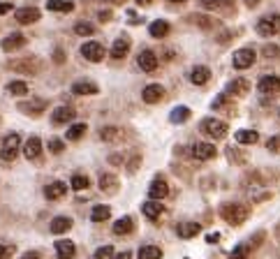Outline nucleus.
<instances>
[{
	"mask_svg": "<svg viewBox=\"0 0 280 259\" xmlns=\"http://www.w3.org/2000/svg\"><path fill=\"white\" fill-rule=\"evenodd\" d=\"M206 241H209V243H218V241H220V234H209Z\"/></svg>",
	"mask_w": 280,
	"mask_h": 259,
	"instance_id": "052dcab7",
	"label": "nucleus"
},
{
	"mask_svg": "<svg viewBox=\"0 0 280 259\" xmlns=\"http://www.w3.org/2000/svg\"><path fill=\"white\" fill-rule=\"evenodd\" d=\"M199 231H201V224H197V222H181L179 227H176V234H179L181 239H195Z\"/></svg>",
	"mask_w": 280,
	"mask_h": 259,
	"instance_id": "5701e85b",
	"label": "nucleus"
},
{
	"mask_svg": "<svg viewBox=\"0 0 280 259\" xmlns=\"http://www.w3.org/2000/svg\"><path fill=\"white\" fill-rule=\"evenodd\" d=\"M12 3H0V14H7V12H12Z\"/></svg>",
	"mask_w": 280,
	"mask_h": 259,
	"instance_id": "5fc2aeb1",
	"label": "nucleus"
},
{
	"mask_svg": "<svg viewBox=\"0 0 280 259\" xmlns=\"http://www.w3.org/2000/svg\"><path fill=\"white\" fill-rule=\"evenodd\" d=\"M100 190L107 194H114L118 190V178L114 174H100Z\"/></svg>",
	"mask_w": 280,
	"mask_h": 259,
	"instance_id": "bb28decb",
	"label": "nucleus"
},
{
	"mask_svg": "<svg viewBox=\"0 0 280 259\" xmlns=\"http://www.w3.org/2000/svg\"><path fill=\"white\" fill-rule=\"evenodd\" d=\"M97 19H100L102 23H105V21H109V19H111V12H109V10H100V14H97Z\"/></svg>",
	"mask_w": 280,
	"mask_h": 259,
	"instance_id": "864d4df0",
	"label": "nucleus"
},
{
	"mask_svg": "<svg viewBox=\"0 0 280 259\" xmlns=\"http://www.w3.org/2000/svg\"><path fill=\"white\" fill-rule=\"evenodd\" d=\"M114 259H132V252H120V254H114Z\"/></svg>",
	"mask_w": 280,
	"mask_h": 259,
	"instance_id": "bf43d9fd",
	"label": "nucleus"
},
{
	"mask_svg": "<svg viewBox=\"0 0 280 259\" xmlns=\"http://www.w3.org/2000/svg\"><path fill=\"white\" fill-rule=\"evenodd\" d=\"M199 127H201L204 135L211 137V139H222V137L230 132V127H227L225 120H218V118H204Z\"/></svg>",
	"mask_w": 280,
	"mask_h": 259,
	"instance_id": "7ed1b4c3",
	"label": "nucleus"
},
{
	"mask_svg": "<svg viewBox=\"0 0 280 259\" xmlns=\"http://www.w3.org/2000/svg\"><path fill=\"white\" fill-rule=\"evenodd\" d=\"M167 3H183V0H167Z\"/></svg>",
	"mask_w": 280,
	"mask_h": 259,
	"instance_id": "0e129e2a",
	"label": "nucleus"
},
{
	"mask_svg": "<svg viewBox=\"0 0 280 259\" xmlns=\"http://www.w3.org/2000/svg\"><path fill=\"white\" fill-rule=\"evenodd\" d=\"M209 79H211V70L209 67H204V65H195V67L190 70V81L195 86H204Z\"/></svg>",
	"mask_w": 280,
	"mask_h": 259,
	"instance_id": "4be33fe9",
	"label": "nucleus"
},
{
	"mask_svg": "<svg viewBox=\"0 0 280 259\" xmlns=\"http://www.w3.org/2000/svg\"><path fill=\"white\" fill-rule=\"evenodd\" d=\"M162 211L165 209H162L160 201H146V204L141 206V213H144L148 220H158L162 215Z\"/></svg>",
	"mask_w": 280,
	"mask_h": 259,
	"instance_id": "cd10ccee",
	"label": "nucleus"
},
{
	"mask_svg": "<svg viewBox=\"0 0 280 259\" xmlns=\"http://www.w3.org/2000/svg\"><path fill=\"white\" fill-rule=\"evenodd\" d=\"M141 100L146 105H158V102L165 100V88L160 84H148L144 90H141Z\"/></svg>",
	"mask_w": 280,
	"mask_h": 259,
	"instance_id": "6e6552de",
	"label": "nucleus"
},
{
	"mask_svg": "<svg viewBox=\"0 0 280 259\" xmlns=\"http://www.w3.org/2000/svg\"><path fill=\"white\" fill-rule=\"evenodd\" d=\"M234 35H236L234 30H227V33H222V35L218 37V42H220V44H227V42H230V40H232V37H234Z\"/></svg>",
	"mask_w": 280,
	"mask_h": 259,
	"instance_id": "603ef678",
	"label": "nucleus"
},
{
	"mask_svg": "<svg viewBox=\"0 0 280 259\" xmlns=\"http://www.w3.org/2000/svg\"><path fill=\"white\" fill-rule=\"evenodd\" d=\"M46 148H49L54 155H58V153H63V150H65V141H63V139H58V137H54V139H49Z\"/></svg>",
	"mask_w": 280,
	"mask_h": 259,
	"instance_id": "c03bdc74",
	"label": "nucleus"
},
{
	"mask_svg": "<svg viewBox=\"0 0 280 259\" xmlns=\"http://www.w3.org/2000/svg\"><path fill=\"white\" fill-rule=\"evenodd\" d=\"M260 3H262V0H245V5L250 7V10H252V7H257V5H260Z\"/></svg>",
	"mask_w": 280,
	"mask_h": 259,
	"instance_id": "680f3d73",
	"label": "nucleus"
},
{
	"mask_svg": "<svg viewBox=\"0 0 280 259\" xmlns=\"http://www.w3.org/2000/svg\"><path fill=\"white\" fill-rule=\"evenodd\" d=\"M137 63H139V67L144 72H153L155 67H158V54L150 49H144L139 56H137Z\"/></svg>",
	"mask_w": 280,
	"mask_h": 259,
	"instance_id": "ddd939ff",
	"label": "nucleus"
},
{
	"mask_svg": "<svg viewBox=\"0 0 280 259\" xmlns=\"http://www.w3.org/2000/svg\"><path fill=\"white\" fill-rule=\"evenodd\" d=\"M65 192H67V185L63 183V180H54V183H49L44 188V197H46V199H51V201L63 199V197H65Z\"/></svg>",
	"mask_w": 280,
	"mask_h": 259,
	"instance_id": "a211bd4d",
	"label": "nucleus"
},
{
	"mask_svg": "<svg viewBox=\"0 0 280 259\" xmlns=\"http://www.w3.org/2000/svg\"><path fill=\"white\" fill-rule=\"evenodd\" d=\"M40 16H42V12L37 7H21V10H16L14 19L21 25H30V23H35V21H40Z\"/></svg>",
	"mask_w": 280,
	"mask_h": 259,
	"instance_id": "f8f14e48",
	"label": "nucleus"
},
{
	"mask_svg": "<svg viewBox=\"0 0 280 259\" xmlns=\"http://www.w3.org/2000/svg\"><path fill=\"white\" fill-rule=\"evenodd\" d=\"M46 10H51V12H72L74 10V3H70V0H46Z\"/></svg>",
	"mask_w": 280,
	"mask_h": 259,
	"instance_id": "7c9ffc66",
	"label": "nucleus"
},
{
	"mask_svg": "<svg viewBox=\"0 0 280 259\" xmlns=\"http://www.w3.org/2000/svg\"><path fill=\"white\" fill-rule=\"evenodd\" d=\"M74 33H77V35H81V37H90L93 33H95V25L86 23V21H79V23L74 25Z\"/></svg>",
	"mask_w": 280,
	"mask_h": 259,
	"instance_id": "79ce46f5",
	"label": "nucleus"
},
{
	"mask_svg": "<svg viewBox=\"0 0 280 259\" xmlns=\"http://www.w3.org/2000/svg\"><path fill=\"white\" fill-rule=\"evenodd\" d=\"M190 21H192L195 25H199V28H204V30H211V28L215 25V19H213V16H204V14H192Z\"/></svg>",
	"mask_w": 280,
	"mask_h": 259,
	"instance_id": "c9c22d12",
	"label": "nucleus"
},
{
	"mask_svg": "<svg viewBox=\"0 0 280 259\" xmlns=\"http://www.w3.org/2000/svg\"><path fill=\"white\" fill-rule=\"evenodd\" d=\"M278 116H280V111H278Z\"/></svg>",
	"mask_w": 280,
	"mask_h": 259,
	"instance_id": "338daca9",
	"label": "nucleus"
},
{
	"mask_svg": "<svg viewBox=\"0 0 280 259\" xmlns=\"http://www.w3.org/2000/svg\"><path fill=\"white\" fill-rule=\"evenodd\" d=\"M21 259H42V254L40 252H26V254H21Z\"/></svg>",
	"mask_w": 280,
	"mask_h": 259,
	"instance_id": "4d7b16f0",
	"label": "nucleus"
},
{
	"mask_svg": "<svg viewBox=\"0 0 280 259\" xmlns=\"http://www.w3.org/2000/svg\"><path fill=\"white\" fill-rule=\"evenodd\" d=\"M167 194H169V185H167V180L162 178V176H155L153 183H150V188H148L150 201H160V199H165Z\"/></svg>",
	"mask_w": 280,
	"mask_h": 259,
	"instance_id": "1a4fd4ad",
	"label": "nucleus"
},
{
	"mask_svg": "<svg viewBox=\"0 0 280 259\" xmlns=\"http://www.w3.org/2000/svg\"><path fill=\"white\" fill-rule=\"evenodd\" d=\"M111 165H123V155H109Z\"/></svg>",
	"mask_w": 280,
	"mask_h": 259,
	"instance_id": "6e6d98bb",
	"label": "nucleus"
},
{
	"mask_svg": "<svg viewBox=\"0 0 280 259\" xmlns=\"http://www.w3.org/2000/svg\"><path fill=\"white\" fill-rule=\"evenodd\" d=\"M111 218V209L109 206H95V209L90 211V220L93 222H105V220H109Z\"/></svg>",
	"mask_w": 280,
	"mask_h": 259,
	"instance_id": "473e14b6",
	"label": "nucleus"
},
{
	"mask_svg": "<svg viewBox=\"0 0 280 259\" xmlns=\"http://www.w3.org/2000/svg\"><path fill=\"white\" fill-rule=\"evenodd\" d=\"M153 0H137V5H141V7H148Z\"/></svg>",
	"mask_w": 280,
	"mask_h": 259,
	"instance_id": "e2e57ef3",
	"label": "nucleus"
},
{
	"mask_svg": "<svg viewBox=\"0 0 280 259\" xmlns=\"http://www.w3.org/2000/svg\"><path fill=\"white\" fill-rule=\"evenodd\" d=\"M220 215L222 220H225L227 224H232V227H239V224H243L245 220H248V215H250V209L245 204H222L220 206Z\"/></svg>",
	"mask_w": 280,
	"mask_h": 259,
	"instance_id": "f257e3e1",
	"label": "nucleus"
},
{
	"mask_svg": "<svg viewBox=\"0 0 280 259\" xmlns=\"http://www.w3.org/2000/svg\"><path fill=\"white\" fill-rule=\"evenodd\" d=\"M128 51H130V37H128V35L116 37L114 44H111V58H116V60L125 58Z\"/></svg>",
	"mask_w": 280,
	"mask_h": 259,
	"instance_id": "4468645a",
	"label": "nucleus"
},
{
	"mask_svg": "<svg viewBox=\"0 0 280 259\" xmlns=\"http://www.w3.org/2000/svg\"><path fill=\"white\" fill-rule=\"evenodd\" d=\"M10 252H12L10 248H5V245H0V259H7V257H10Z\"/></svg>",
	"mask_w": 280,
	"mask_h": 259,
	"instance_id": "13d9d810",
	"label": "nucleus"
},
{
	"mask_svg": "<svg viewBox=\"0 0 280 259\" xmlns=\"http://www.w3.org/2000/svg\"><path fill=\"white\" fill-rule=\"evenodd\" d=\"M139 165H141V155H135V158H132V162L128 165V171H130V174H135Z\"/></svg>",
	"mask_w": 280,
	"mask_h": 259,
	"instance_id": "3c124183",
	"label": "nucleus"
},
{
	"mask_svg": "<svg viewBox=\"0 0 280 259\" xmlns=\"http://www.w3.org/2000/svg\"><path fill=\"white\" fill-rule=\"evenodd\" d=\"M26 42H28V37L21 35V33H12V35H7L5 40L0 42V46H3V51H16L21 49V46H26Z\"/></svg>",
	"mask_w": 280,
	"mask_h": 259,
	"instance_id": "f3484780",
	"label": "nucleus"
},
{
	"mask_svg": "<svg viewBox=\"0 0 280 259\" xmlns=\"http://www.w3.org/2000/svg\"><path fill=\"white\" fill-rule=\"evenodd\" d=\"M211 107H213L215 111L227 109V107H230V95H225V93H222V95H218V97H215V100H213V105H211Z\"/></svg>",
	"mask_w": 280,
	"mask_h": 259,
	"instance_id": "a18cd8bd",
	"label": "nucleus"
},
{
	"mask_svg": "<svg viewBox=\"0 0 280 259\" xmlns=\"http://www.w3.org/2000/svg\"><path fill=\"white\" fill-rule=\"evenodd\" d=\"M227 93L230 95H248L250 93V81L245 79V76H236V79H232L230 84H227Z\"/></svg>",
	"mask_w": 280,
	"mask_h": 259,
	"instance_id": "2eb2a0df",
	"label": "nucleus"
},
{
	"mask_svg": "<svg viewBox=\"0 0 280 259\" xmlns=\"http://www.w3.org/2000/svg\"><path fill=\"white\" fill-rule=\"evenodd\" d=\"M56 252H58V259H72L77 252L74 243L72 241H56Z\"/></svg>",
	"mask_w": 280,
	"mask_h": 259,
	"instance_id": "a878e982",
	"label": "nucleus"
},
{
	"mask_svg": "<svg viewBox=\"0 0 280 259\" xmlns=\"http://www.w3.org/2000/svg\"><path fill=\"white\" fill-rule=\"evenodd\" d=\"M105 54H107L105 44H102V42H95V40L86 42V44L81 46V56H84L86 60H90V63H100V60L105 58Z\"/></svg>",
	"mask_w": 280,
	"mask_h": 259,
	"instance_id": "0eeeda50",
	"label": "nucleus"
},
{
	"mask_svg": "<svg viewBox=\"0 0 280 259\" xmlns=\"http://www.w3.org/2000/svg\"><path fill=\"white\" fill-rule=\"evenodd\" d=\"M19 109L23 111V114H30V116H40L42 111L46 109V100H42V97H35V100H28V102H21Z\"/></svg>",
	"mask_w": 280,
	"mask_h": 259,
	"instance_id": "6ab92c4d",
	"label": "nucleus"
},
{
	"mask_svg": "<svg viewBox=\"0 0 280 259\" xmlns=\"http://www.w3.org/2000/svg\"><path fill=\"white\" fill-rule=\"evenodd\" d=\"M65 60H67L65 49H60V46H58V49L54 51V63H56V65H60V63H65Z\"/></svg>",
	"mask_w": 280,
	"mask_h": 259,
	"instance_id": "8fccbe9b",
	"label": "nucleus"
},
{
	"mask_svg": "<svg viewBox=\"0 0 280 259\" xmlns=\"http://www.w3.org/2000/svg\"><path fill=\"white\" fill-rule=\"evenodd\" d=\"M234 137H236V141H239V144H243V146H252V144H257V141H260V135H257L255 130H239Z\"/></svg>",
	"mask_w": 280,
	"mask_h": 259,
	"instance_id": "c85d7f7f",
	"label": "nucleus"
},
{
	"mask_svg": "<svg viewBox=\"0 0 280 259\" xmlns=\"http://www.w3.org/2000/svg\"><path fill=\"white\" fill-rule=\"evenodd\" d=\"M162 257V250L158 245H144L139 248V259H160Z\"/></svg>",
	"mask_w": 280,
	"mask_h": 259,
	"instance_id": "f704fd0d",
	"label": "nucleus"
},
{
	"mask_svg": "<svg viewBox=\"0 0 280 259\" xmlns=\"http://www.w3.org/2000/svg\"><path fill=\"white\" fill-rule=\"evenodd\" d=\"M188 118H190V109H188V107H176V109L171 111V116H169V120L171 123H176V125L185 123Z\"/></svg>",
	"mask_w": 280,
	"mask_h": 259,
	"instance_id": "72a5a7b5",
	"label": "nucleus"
},
{
	"mask_svg": "<svg viewBox=\"0 0 280 259\" xmlns=\"http://www.w3.org/2000/svg\"><path fill=\"white\" fill-rule=\"evenodd\" d=\"M114 248L111 245H102V248L95 250V259H114Z\"/></svg>",
	"mask_w": 280,
	"mask_h": 259,
	"instance_id": "49530a36",
	"label": "nucleus"
},
{
	"mask_svg": "<svg viewBox=\"0 0 280 259\" xmlns=\"http://www.w3.org/2000/svg\"><path fill=\"white\" fill-rule=\"evenodd\" d=\"M70 185H72V190L81 192V190H86L90 185V180H88V176H84V174H74L72 176V180H70Z\"/></svg>",
	"mask_w": 280,
	"mask_h": 259,
	"instance_id": "ea45409f",
	"label": "nucleus"
},
{
	"mask_svg": "<svg viewBox=\"0 0 280 259\" xmlns=\"http://www.w3.org/2000/svg\"><path fill=\"white\" fill-rule=\"evenodd\" d=\"M169 30H171V25H169V21H165V19H158V21H153V23L148 25V33L153 37H158V40H162V37L169 35Z\"/></svg>",
	"mask_w": 280,
	"mask_h": 259,
	"instance_id": "b1692460",
	"label": "nucleus"
},
{
	"mask_svg": "<svg viewBox=\"0 0 280 259\" xmlns=\"http://www.w3.org/2000/svg\"><path fill=\"white\" fill-rule=\"evenodd\" d=\"M262 56H264V58H271V60H278L280 58V46L264 44V46H262Z\"/></svg>",
	"mask_w": 280,
	"mask_h": 259,
	"instance_id": "37998d69",
	"label": "nucleus"
},
{
	"mask_svg": "<svg viewBox=\"0 0 280 259\" xmlns=\"http://www.w3.org/2000/svg\"><path fill=\"white\" fill-rule=\"evenodd\" d=\"M74 116H77V111L72 109V107L63 105V107H56L51 120H54V125H65V123H70V120H74Z\"/></svg>",
	"mask_w": 280,
	"mask_h": 259,
	"instance_id": "dca6fc26",
	"label": "nucleus"
},
{
	"mask_svg": "<svg viewBox=\"0 0 280 259\" xmlns=\"http://www.w3.org/2000/svg\"><path fill=\"white\" fill-rule=\"evenodd\" d=\"M7 93L10 95H28V84H26V81H10V84H7Z\"/></svg>",
	"mask_w": 280,
	"mask_h": 259,
	"instance_id": "58836bf2",
	"label": "nucleus"
},
{
	"mask_svg": "<svg viewBox=\"0 0 280 259\" xmlns=\"http://www.w3.org/2000/svg\"><path fill=\"white\" fill-rule=\"evenodd\" d=\"M225 3H232V0H201V7L204 10H220Z\"/></svg>",
	"mask_w": 280,
	"mask_h": 259,
	"instance_id": "de8ad7c7",
	"label": "nucleus"
},
{
	"mask_svg": "<svg viewBox=\"0 0 280 259\" xmlns=\"http://www.w3.org/2000/svg\"><path fill=\"white\" fill-rule=\"evenodd\" d=\"M72 93L74 95H97V86L93 81H77L72 86Z\"/></svg>",
	"mask_w": 280,
	"mask_h": 259,
	"instance_id": "c756f323",
	"label": "nucleus"
},
{
	"mask_svg": "<svg viewBox=\"0 0 280 259\" xmlns=\"http://www.w3.org/2000/svg\"><path fill=\"white\" fill-rule=\"evenodd\" d=\"M215 146L213 144H206V141H197L195 146H192V158L199 160V162H206V160H213L215 158Z\"/></svg>",
	"mask_w": 280,
	"mask_h": 259,
	"instance_id": "9d476101",
	"label": "nucleus"
},
{
	"mask_svg": "<svg viewBox=\"0 0 280 259\" xmlns=\"http://www.w3.org/2000/svg\"><path fill=\"white\" fill-rule=\"evenodd\" d=\"M266 150H271V153H278V150H280V135L271 137V139L266 141Z\"/></svg>",
	"mask_w": 280,
	"mask_h": 259,
	"instance_id": "09e8293b",
	"label": "nucleus"
},
{
	"mask_svg": "<svg viewBox=\"0 0 280 259\" xmlns=\"http://www.w3.org/2000/svg\"><path fill=\"white\" fill-rule=\"evenodd\" d=\"M23 155L28 160H37L42 155V141H40V137H30L28 141L23 144Z\"/></svg>",
	"mask_w": 280,
	"mask_h": 259,
	"instance_id": "aec40b11",
	"label": "nucleus"
},
{
	"mask_svg": "<svg viewBox=\"0 0 280 259\" xmlns=\"http://www.w3.org/2000/svg\"><path fill=\"white\" fill-rule=\"evenodd\" d=\"M7 67L14 72H21V74H37L42 70L40 60L35 56H30V58H21V60H14V63H7Z\"/></svg>",
	"mask_w": 280,
	"mask_h": 259,
	"instance_id": "423d86ee",
	"label": "nucleus"
},
{
	"mask_svg": "<svg viewBox=\"0 0 280 259\" xmlns=\"http://www.w3.org/2000/svg\"><path fill=\"white\" fill-rule=\"evenodd\" d=\"M51 234H65V231L72 229V218H65V215H58V218L51 220L49 224Z\"/></svg>",
	"mask_w": 280,
	"mask_h": 259,
	"instance_id": "412c9836",
	"label": "nucleus"
},
{
	"mask_svg": "<svg viewBox=\"0 0 280 259\" xmlns=\"http://www.w3.org/2000/svg\"><path fill=\"white\" fill-rule=\"evenodd\" d=\"M257 88H260L262 95H275V93H280V76L264 74L260 79V84H257Z\"/></svg>",
	"mask_w": 280,
	"mask_h": 259,
	"instance_id": "9b49d317",
	"label": "nucleus"
},
{
	"mask_svg": "<svg viewBox=\"0 0 280 259\" xmlns=\"http://www.w3.org/2000/svg\"><path fill=\"white\" fill-rule=\"evenodd\" d=\"M255 49H250V46H243V49L234 51V56H232V65H234L236 70H248V67H252L255 65Z\"/></svg>",
	"mask_w": 280,
	"mask_h": 259,
	"instance_id": "39448f33",
	"label": "nucleus"
},
{
	"mask_svg": "<svg viewBox=\"0 0 280 259\" xmlns=\"http://www.w3.org/2000/svg\"><path fill=\"white\" fill-rule=\"evenodd\" d=\"M257 33L262 37H273L280 33V14H266L257 21Z\"/></svg>",
	"mask_w": 280,
	"mask_h": 259,
	"instance_id": "20e7f679",
	"label": "nucleus"
},
{
	"mask_svg": "<svg viewBox=\"0 0 280 259\" xmlns=\"http://www.w3.org/2000/svg\"><path fill=\"white\" fill-rule=\"evenodd\" d=\"M84 135H86V125H84V123H74V125H72V127L65 132V137H67V139H70V141L81 139V137H84Z\"/></svg>",
	"mask_w": 280,
	"mask_h": 259,
	"instance_id": "4c0bfd02",
	"label": "nucleus"
},
{
	"mask_svg": "<svg viewBox=\"0 0 280 259\" xmlns=\"http://www.w3.org/2000/svg\"><path fill=\"white\" fill-rule=\"evenodd\" d=\"M19 148H21V137L16 132L7 135L3 139V148H0V160L3 162H14V158L19 155Z\"/></svg>",
	"mask_w": 280,
	"mask_h": 259,
	"instance_id": "f03ea898",
	"label": "nucleus"
},
{
	"mask_svg": "<svg viewBox=\"0 0 280 259\" xmlns=\"http://www.w3.org/2000/svg\"><path fill=\"white\" fill-rule=\"evenodd\" d=\"M100 139L107 141V144H114V141L120 139V130L114 127V125H107V127L100 130Z\"/></svg>",
	"mask_w": 280,
	"mask_h": 259,
	"instance_id": "2f4dec72",
	"label": "nucleus"
},
{
	"mask_svg": "<svg viewBox=\"0 0 280 259\" xmlns=\"http://www.w3.org/2000/svg\"><path fill=\"white\" fill-rule=\"evenodd\" d=\"M105 3H118V0H105Z\"/></svg>",
	"mask_w": 280,
	"mask_h": 259,
	"instance_id": "69168bd1",
	"label": "nucleus"
},
{
	"mask_svg": "<svg viewBox=\"0 0 280 259\" xmlns=\"http://www.w3.org/2000/svg\"><path fill=\"white\" fill-rule=\"evenodd\" d=\"M250 252H252L250 245H248V243H241V245H236V248L230 252V259H245Z\"/></svg>",
	"mask_w": 280,
	"mask_h": 259,
	"instance_id": "a19ab883",
	"label": "nucleus"
},
{
	"mask_svg": "<svg viewBox=\"0 0 280 259\" xmlns=\"http://www.w3.org/2000/svg\"><path fill=\"white\" fill-rule=\"evenodd\" d=\"M132 229H135V222H132L130 215H125V218H120L114 222V234L116 236H128V234H132Z\"/></svg>",
	"mask_w": 280,
	"mask_h": 259,
	"instance_id": "393cba45",
	"label": "nucleus"
},
{
	"mask_svg": "<svg viewBox=\"0 0 280 259\" xmlns=\"http://www.w3.org/2000/svg\"><path fill=\"white\" fill-rule=\"evenodd\" d=\"M227 160H230L232 165H245V162H248V155L245 153H241L239 148H227Z\"/></svg>",
	"mask_w": 280,
	"mask_h": 259,
	"instance_id": "e433bc0d",
	"label": "nucleus"
}]
</instances>
